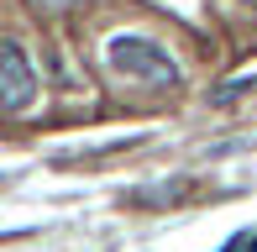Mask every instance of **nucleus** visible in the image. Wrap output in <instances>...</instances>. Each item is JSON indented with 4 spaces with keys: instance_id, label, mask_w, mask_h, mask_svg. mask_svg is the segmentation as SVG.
I'll list each match as a JSON object with an SVG mask.
<instances>
[{
    "instance_id": "2",
    "label": "nucleus",
    "mask_w": 257,
    "mask_h": 252,
    "mask_svg": "<svg viewBox=\"0 0 257 252\" xmlns=\"http://www.w3.org/2000/svg\"><path fill=\"white\" fill-rule=\"evenodd\" d=\"M32 95H37V74H32L27 53H21L16 42H0V116L27 110Z\"/></svg>"
},
{
    "instance_id": "4",
    "label": "nucleus",
    "mask_w": 257,
    "mask_h": 252,
    "mask_svg": "<svg viewBox=\"0 0 257 252\" xmlns=\"http://www.w3.org/2000/svg\"><path fill=\"white\" fill-rule=\"evenodd\" d=\"M241 6H257V0H241Z\"/></svg>"
},
{
    "instance_id": "3",
    "label": "nucleus",
    "mask_w": 257,
    "mask_h": 252,
    "mask_svg": "<svg viewBox=\"0 0 257 252\" xmlns=\"http://www.w3.org/2000/svg\"><path fill=\"white\" fill-rule=\"evenodd\" d=\"M247 89H252V79H231L226 89H215V105H231V100H236V95H247Z\"/></svg>"
},
{
    "instance_id": "5",
    "label": "nucleus",
    "mask_w": 257,
    "mask_h": 252,
    "mask_svg": "<svg viewBox=\"0 0 257 252\" xmlns=\"http://www.w3.org/2000/svg\"><path fill=\"white\" fill-rule=\"evenodd\" d=\"M252 252H257V242H252Z\"/></svg>"
},
{
    "instance_id": "1",
    "label": "nucleus",
    "mask_w": 257,
    "mask_h": 252,
    "mask_svg": "<svg viewBox=\"0 0 257 252\" xmlns=\"http://www.w3.org/2000/svg\"><path fill=\"white\" fill-rule=\"evenodd\" d=\"M105 68L115 79H132V84H147V89H173L179 84V63L153 37H110L105 42Z\"/></svg>"
}]
</instances>
